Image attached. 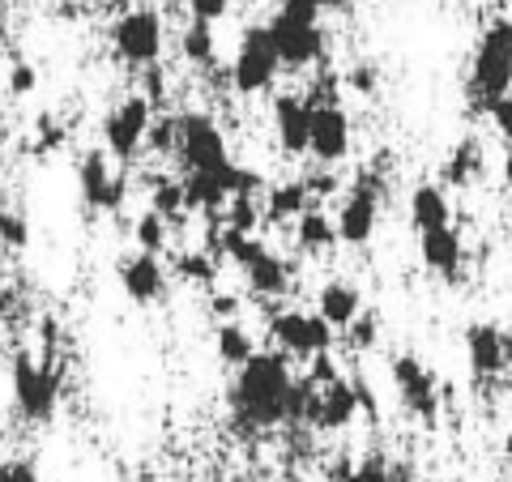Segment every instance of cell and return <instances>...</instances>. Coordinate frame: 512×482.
<instances>
[{"label": "cell", "instance_id": "cell-40", "mask_svg": "<svg viewBox=\"0 0 512 482\" xmlns=\"http://www.w3.org/2000/svg\"><path fill=\"white\" fill-rule=\"evenodd\" d=\"M9 482H39V470L30 461H9Z\"/></svg>", "mask_w": 512, "mask_h": 482}, {"label": "cell", "instance_id": "cell-43", "mask_svg": "<svg viewBox=\"0 0 512 482\" xmlns=\"http://www.w3.org/2000/svg\"><path fill=\"white\" fill-rule=\"evenodd\" d=\"M214 308H218L222 316H231V312H235V299H214Z\"/></svg>", "mask_w": 512, "mask_h": 482}, {"label": "cell", "instance_id": "cell-31", "mask_svg": "<svg viewBox=\"0 0 512 482\" xmlns=\"http://www.w3.org/2000/svg\"><path fill=\"white\" fill-rule=\"evenodd\" d=\"M175 269H180L188 282H210V278H214V261H210L205 252H188V256H180V261H175Z\"/></svg>", "mask_w": 512, "mask_h": 482}, {"label": "cell", "instance_id": "cell-21", "mask_svg": "<svg viewBox=\"0 0 512 482\" xmlns=\"http://www.w3.org/2000/svg\"><path fill=\"white\" fill-rule=\"evenodd\" d=\"M448 222H453V205H448L440 184H419L410 192V227L419 235L436 231V227H448Z\"/></svg>", "mask_w": 512, "mask_h": 482}, {"label": "cell", "instance_id": "cell-12", "mask_svg": "<svg viewBox=\"0 0 512 482\" xmlns=\"http://www.w3.org/2000/svg\"><path fill=\"white\" fill-rule=\"evenodd\" d=\"M308 154L320 167H338L350 154V116L338 103H312V146Z\"/></svg>", "mask_w": 512, "mask_h": 482}, {"label": "cell", "instance_id": "cell-44", "mask_svg": "<svg viewBox=\"0 0 512 482\" xmlns=\"http://www.w3.org/2000/svg\"><path fill=\"white\" fill-rule=\"evenodd\" d=\"M504 184H508V188H512V150H508V154H504Z\"/></svg>", "mask_w": 512, "mask_h": 482}, {"label": "cell", "instance_id": "cell-16", "mask_svg": "<svg viewBox=\"0 0 512 482\" xmlns=\"http://www.w3.org/2000/svg\"><path fill=\"white\" fill-rule=\"evenodd\" d=\"M419 256H423V265L444 282H457L461 269H466V244H461L453 222H448V227H436V231H423L419 235Z\"/></svg>", "mask_w": 512, "mask_h": 482}, {"label": "cell", "instance_id": "cell-1", "mask_svg": "<svg viewBox=\"0 0 512 482\" xmlns=\"http://www.w3.org/2000/svg\"><path fill=\"white\" fill-rule=\"evenodd\" d=\"M231 414L244 431H274L291 423V401H295V376L291 363L278 350H256V355L235 367V380L227 389Z\"/></svg>", "mask_w": 512, "mask_h": 482}, {"label": "cell", "instance_id": "cell-39", "mask_svg": "<svg viewBox=\"0 0 512 482\" xmlns=\"http://www.w3.org/2000/svg\"><path fill=\"white\" fill-rule=\"evenodd\" d=\"M308 188H312V197H329V192H338V180H333L329 171H316V175H308Z\"/></svg>", "mask_w": 512, "mask_h": 482}, {"label": "cell", "instance_id": "cell-47", "mask_svg": "<svg viewBox=\"0 0 512 482\" xmlns=\"http://www.w3.org/2000/svg\"><path fill=\"white\" fill-rule=\"evenodd\" d=\"M0 482H9V461H0Z\"/></svg>", "mask_w": 512, "mask_h": 482}, {"label": "cell", "instance_id": "cell-33", "mask_svg": "<svg viewBox=\"0 0 512 482\" xmlns=\"http://www.w3.org/2000/svg\"><path fill=\"white\" fill-rule=\"evenodd\" d=\"M350 333V346L355 350H367V346H376V333H380V325H376V316L372 312H359V320L346 329Z\"/></svg>", "mask_w": 512, "mask_h": 482}, {"label": "cell", "instance_id": "cell-17", "mask_svg": "<svg viewBox=\"0 0 512 482\" xmlns=\"http://www.w3.org/2000/svg\"><path fill=\"white\" fill-rule=\"evenodd\" d=\"M120 286H124V295L133 299V303H158L167 291V269L158 265V252H137V256H128V261L120 265Z\"/></svg>", "mask_w": 512, "mask_h": 482}, {"label": "cell", "instance_id": "cell-14", "mask_svg": "<svg viewBox=\"0 0 512 482\" xmlns=\"http://www.w3.org/2000/svg\"><path fill=\"white\" fill-rule=\"evenodd\" d=\"M466 359L478 384H491L508 372V350H504V329L491 320H474L466 329Z\"/></svg>", "mask_w": 512, "mask_h": 482}, {"label": "cell", "instance_id": "cell-8", "mask_svg": "<svg viewBox=\"0 0 512 482\" xmlns=\"http://www.w3.org/2000/svg\"><path fill=\"white\" fill-rule=\"evenodd\" d=\"M269 337L282 346V355L295 359H320L333 346V325L320 312H278L269 320Z\"/></svg>", "mask_w": 512, "mask_h": 482}, {"label": "cell", "instance_id": "cell-45", "mask_svg": "<svg viewBox=\"0 0 512 482\" xmlns=\"http://www.w3.org/2000/svg\"><path fill=\"white\" fill-rule=\"evenodd\" d=\"M504 350H508V367H512V329H504Z\"/></svg>", "mask_w": 512, "mask_h": 482}, {"label": "cell", "instance_id": "cell-2", "mask_svg": "<svg viewBox=\"0 0 512 482\" xmlns=\"http://www.w3.org/2000/svg\"><path fill=\"white\" fill-rule=\"evenodd\" d=\"M466 94L478 111H491L500 99L512 94V18H500L483 30V39L474 47Z\"/></svg>", "mask_w": 512, "mask_h": 482}, {"label": "cell", "instance_id": "cell-27", "mask_svg": "<svg viewBox=\"0 0 512 482\" xmlns=\"http://www.w3.org/2000/svg\"><path fill=\"white\" fill-rule=\"evenodd\" d=\"M252 355H256L252 333L244 325H235V320H227V325L218 329V359L227 363V367H244Z\"/></svg>", "mask_w": 512, "mask_h": 482}, {"label": "cell", "instance_id": "cell-37", "mask_svg": "<svg viewBox=\"0 0 512 482\" xmlns=\"http://www.w3.org/2000/svg\"><path fill=\"white\" fill-rule=\"evenodd\" d=\"M0 239H9L13 248H22V244H26V227H22V218H13L9 210H0Z\"/></svg>", "mask_w": 512, "mask_h": 482}, {"label": "cell", "instance_id": "cell-20", "mask_svg": "<svg viewBox=\"0 0 512 482\" xmlns=\"http://www.w3.org/2000/svg\"><path fill=\"white\" fill-rule=\"evenodd\" d=\"M244 278H248V291L256 299H282L286 291H291V265H286L278 252H269V248L244 269Z\"/></svg>", "mask_w": 512, "mask_h": 482}, {"label": "cell", "instance_id": "cell-34", "mask_svg": "<svg viewBox=\"0 0 512 482\" xmlns=\"http://www.w3.org/2000/svg\"><path fill=\"white\" fill-rule=\"evenodd\" d=\"M35 86H39V73L30 69V64H13L9 69V90L18 94V99H26V94H35Z\"/></svg>", "mask_w": 512, "mask_h": 482}, {"label": "cell", "instance_id": "cell-30", "mask_svg": "<svg viewBox=\"0 0 512 482\" xmlns=\"http://www.w3.org/2000/svg\"><path fill=\"white\" fill-rule=\"evenodd\" d=\"M150 210L167 214V218H175L180 210H188L184 184H175V180H158V184H154V197H150Z\"/></svg>", "mask_w": 512, "mask_h": 482}, {"label": "cell", "instance_id": "cell-9", "mask_svg": "<svg viewBox=\"0 0 512 482\" xmlns=\"http://www.w3.org/2000/svg\"><path fill=\"white\" fill-rule=\"evenodd\" d=\"M389 372H393V389H397V397H402V406L419 423L436 427V419H440V384H436V376L427 372V363L414 359V355H397Z\"/></svg>", "mask_w": 512, "mask_h": 482}, {"label": "cell", "instance_id": "cell-38", "mask_svg": "<svg viewBox=\"0 0 512 482\" xmlns=\"http://www.w3.org/2000/svg\"><path fill=\"white\" fill-rule=\"evenodd\" d=\"M350 86H355L359 94H372L376 90V69H372V64H359V69L350 73Z\"/></svg>", "mask_w": 512, "mask_h": 482}, {"label": "cell", "instance_id": "cell-4", "mask_svg": "<svg viewBox=\"0 0 512 482\" xmlns=\"http://www.w3.org/2000/svg\"><path fill=\"white\" fill-rule=\"evenodd\" d=\"M282 69V56L274 47V35H269V22L265 26H248L239 35V52L231 64V86L239 94H265L274 86V77Z\"/></svg>", "mask_w": 512, "mask_h": 482}, {"label": "cell", "instance_id": "cell-29", "mask_svg": "<svg viewBox=\"0 0 512 482\" xmlns=\"http://www.w3.org/2000/svg\"><path fill=\"white\" fill-rule=\"evenodd\" d=\"M333 482H393V465L384 457H367L359 465H346V470Z\"/></svg>", "mask_w": 512, "mask_h": 482}, {"label": "cell", "instance_id": "cell-18", "mask_svg": "<svg viewBox=\"0 0 512 482\" xmlns=\"http://www.w3.org/2000/svg\"><path fill=\"white\" fill-rule=\"evenodd\" d=\"M274 128L286 154H308L312 146V103L299 94H282L274 103Z\"/></svg>", "mask_w": 512, "mask_h": 482}, {"label": "cell", "instance_id": "cell-41", "mask_svg": "<svg viewBox=\"0 0 512 482\" xmlns=\"http://www.w3.org/2000/svg\"><path fill=\"white\" fill-rule=\"evenodd\" d=\"M308 5H316L320 13H338V9H346L350 0H308Z\"/></svg>", "mask_w": 512, "mask_h": 482}, {"label": "cell", "instance_id": "cell-7", "mask_svg": "<svg viewBox=\"0 0 512 482\" xmlns=\"http://www.w3.org/2000/svg\"><path fill=\"white\" fill-rule=\"evenodd\" d=\"M380 201H384V184L376 171H363L355 188L346 192V201L338 205V239L350 248H363L367 239L376 235V222H380Z\"/></svg>", "mask_w": 512, "mask_h": 482}, {"label": "cell", "instance_id": "cell-42", "mask_svg": "<svg viewBox=\"0 0 512 482\" xmlns=\"http://www.w3.org/2000/svg\"><path fill=\"white\" fill-rule=\"evenodd\" d=\"M393 482H414V470L410 465H393Z\"/></svg>", "mask_w": 512, "mask_h": 482}, {"label": "cell", "instance_id": "cell-10", "mask_svg": "<svg viewBox=\"0 0 512 482\" xmlns=\"http://www.w3.org/2000/svg\"><path fill=\"white\" fill-rule=\"evenodd\" d=\"M180 158L188 171H218L231 163L227 137H222V128L205 116V111L180 116Z\"/></svg>", "mask_w": 512, "mask_h": 482}, {"label": "cell", "instance_id": "cell-13", "mask_svg": "<svg viewBox=\"0 0 512 482\" xmlns=\"http://www.w3.org/2000/svg\"><path fill=\"white\" fill-rule=\"evenodd\" d=\"M77 188H82V201L90 210H107L116 214L124 205V175L111 171L107 163V150H90L77 167Z\"/></svg>", "mask_w": 512, "mask_h": 482}, {"label": "cell", "instance_id": "cell-35", "mask_svg": "<svg viewBox=\"0 0 512 482\" xmlns=\"http://www.w3.org/2000/svg\"><path fill=\"white\" fill-rule=\"evenodd\" d=\"M192 18H201V22H218V18H227V9H231V0H184Z\"/></svg>", "mask_w": 512, "mask_h": 482}, {"label": "cell", "instance_id": "cell-32", "mask_svg": "<svg viewBox=\"0 0 512 482\" xmlns=\"http://www.w3.org/2000/svg\"><path fill=\"white\" fill-rule=\"evenodd\" d=\"M256 205H252V197H231V210H227V227H235V231H252L256 227Z\"/></svg>", "mask_w": 512, "mask_h": 482}, {"label": "cell", "instance_id": "cell-26", "mask_svg": "<svg viewBox=\"0 0 512 482\" xmlns=\"http://www.w3.org/2000/svg\"><path fill=\"white\" fill-rule=\"evenodd\" d=\"M478 175H483V146H478L474 137L457 141V150L448 154V163H444V180L453 188H466L478 180Z\"/></svg>", "mask_w": 512, "mask_h": 482}, {"label": "cell", "instance_id": "cell-11", "mask_svg": "<svg viewBox=\"0 0 512 482\" xmlns=\"http://www.w3.org/2000/svg\"><path fill=\"white\" fill-rule=\"evenodd\" d=\"M146 137H150V99L146 94H133V99H124L103 124L107 154L120 158V163H133L137 150L146 146Z\"/></svg>", "mask_w": 512, "mask_h": 482}, {"label": "cell", "instance_id": "cell-15", "mask_svg": "<svg viewBox=\"0 0 512 482\" xmlns=\"http://www.w3.org/2000/svg\"><path fill=\"white\" fill-rule=\"evenodd\" d=\"M359 410H363V401H359L355 380L333 376L329 384H316V410H312L308 427H316V431H342V427L355 423Z\"/></svg>", "mask_w": 512, "mask_h": 482}, {"label": "cell", "instance_id": "cell-3", "mask_svg": "<svg viewBox=\"0 0 512 482\" xmlns=\"http://www.w3.org/2000/svg\"><path fill=\"white\" fill-rule=\"evenodd\" d=\"M269 35L282 56V69H312L325 56V30H320V9L308 0H282V9L269 22Z\"/></svg>", "mask_w": 512, "mask_h": 482}, {"label": "cell", "instance_id": "cell-36", "mask_svg": "<svg viewBox=\"0 0 512 482\" xmlns=\"http://www.w3.org/2000/svg\"><path fill=\"white\" fill-rule=\"evenodd\" d=\"M491 120H495V128H500V137L508 141V150H512V94L491 107Z\"/></svg>", "mask_w": 512, "mask_h": 482}, {"label": "cell", "instance_id": "cell-23", "mask_svg": "<svg viewBox=\"0 0 512 482\" xmlns=\"http://www.w3.org/2000/svg\"><path fill=\"white\" fill-rule=\"evenodd\" d=\"M312 205H316V197H312L308 180H286V184L269 188V197H265V218H269V222H295L303 210H312Z\"/></svg>", "mask_w": 512, "mask_h": 482}, {"label": "cell", "instance_id": "cell-25", "mask_svg": "<svg viewBox=\"0 0 512 482\" xmlns=\"http://www.w3.org/2000/svg\"><path fill=\"white\" fill-rule=\"evenodd\" d=\"M180 52L188 64H197V69H214L218 64V39H214V22H201L192 18L180 35Z\"/></svg>", "mask_w": 512, "mask_h": 482}, {"label": "cell", "instance_id": "cell-28", "mask_svg": "<svg viewBox=\"0 0 512 482\" xmlns=\"http://www.w3.org/2000/svg\"><path fill=\"white\" fill-rule=\"evenodd\" d=\"M167 214H158V210H146V214H141L137 218V248L141 252H163L167 248Z\"/></svg>", "mask_w": 512, "mask_h": 482}, {"label": "cell", "instance_id": "cell-46", "mask_svg": "<svg viewBox=\"0 0 512 482\" xmlns=\"http://www.w3.org/2000/svg\"><path fill=\"white\" fill-rule=\"evenodd\" d=\"M504 457L512 461V431H508V436H504Z\"/></svg>", "mask_w": 512, "mask_h": 482}, {"label": "cell", "instance_id": "cell-22", "mask_svg": "<svg viewBox=\"0 0 512 482\" xmlns=\"http://www.w3.org/2000/svg\"><path fill=\"white\" fill-rule=\"evenodd\" d=\"M295 244H299V252H308V256L329 252L333 244H342V239H338V222L312 205V210H303L295 218Z\"/></svg>", "mask_w": 512, "mask_h": 482}, {"label": "cell", "instance_id": "cell-5", "mask_svg": "<svg viewBox=\"0 0 512 482\" xmlns=\"http://www.w3.org/2000/svg\"><path fill=\"white\" fill-rule=\"evenodd\" d=\"M111 47L133 69H154L163 56V18L154 9H128L111 26Z\"/></svg>", "mask_w": 512, "mask_h": 482}, {"label": "cell", "instance_id": "cell-19", "mask_svg": "<svg viewBox=\"0 0 512 482\" xmlns=\"http://www.w3.org/2000/svg\"><path fill=\"white\" fill-rule=\"evenodd\" d=\"M316 312L329 320L333 329H350L359 320L363 312V295H359V286L355 282H346V278H333L320 286V295H316Z\"/></svg>", "mask_w": 512, "mask_h": 482}, {"label": "cell", "instance_id": "cell-24", "mask_svg": "<svg viewBox=\"0 0 512 482\" xmlns=\"http://www.w3.org/2000/svg\"><path fill=\"white\" fill-rule=\"evenodd\" d=\"M227 167L218 171H188L184 180V197H188V210H218V205L231 201V188H227Z\"/></svg>", "mask_w": 512, "mask_h": 482}, {"label": "cell", "instance_id": "cell-6", "mask_svg": "<svg viewBox=\"0 0 512 482\" xmlns=\"http://www.w3.org/2000/svg\"><path fill=\"white\" fill-rule=\"evenodd\" d=\"M13 401H18L22 419L30 423H47L60 406V376L47 363L18 355L13 359Z\"/></svg>", "mask_w": 512, "mask_h": 482}]
</instances>
